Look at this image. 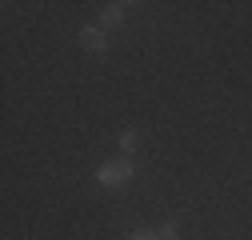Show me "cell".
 I'll return each mask as SVG.
<instances>
[{
  "label": "cell",
  "instance_id": "4",
  "mask_svg": "<svg viewBox=\"0 0 252 240\" xmlns=\"http://www.w3.org/2000/svg\"><path fill=\"white\" fill-rule=\"evenodd\" d=\"M128 240H160V236H156V232H148V228H140V232H132Z\"/></svg>",
  "mask_w": 252,
  "mask_h": 240
},
{
  "label": "cell",
  "instance_id": "1",
  "mask_svg": "<svg viewBox=\"0 0 252 240\" xmlns=\"http://www.w3.org/2000/svg\"><path fill=\"white\" fill-rule=\"evenodd\" d=\"M100 184H108V188H116V184H128V176H132V164L128 160H108L100 172Z\"/></svg>",
  "mask_w": 252,
  "mask_h": 240
},
{
  "label": "cell",
  "instance_id": "3",
  "mask_svg": "<svg viewBox=\"0 0 252 240\" xmlns=\"http://www.w3.org/2000/svg\"><path fill=\"white\" fill-rule=\"evenodd\" d=\"M112 20H120V4H108L104 8V24H112Z\"/></svg>",
  "mask_w": 252,
  "mask_h": 240
},
{
  "label": "cell",
  "instance_id": "2",
  "mask_svg": "<svg viewBox=\"0 0 252 240\" xmlns=\"http://www.w3.org/2000/svg\"><path fill=\"white\" fill-rule=\"evenodd\" d=\"M80 44L92 48V52H104V32H100V28H84V32H80Z\"/></svg>",
  "mask_w": 252,
  "mask_h": 240
}]
</instances>
